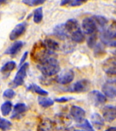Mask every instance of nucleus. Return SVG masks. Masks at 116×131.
I'll use <instances>...</instances> for the list:
<instances>
[{
  "mask_svg": "<svg viewBox=\"0 0 116 131\" xmlns=\"http://www.w3.org/2000/svg\"><path fill=\"white\" fill-rule=\"evenodd\" d=\"M16 66V63L15 61H8L7 63H6L2 67L0 71L3 74H8L10 73L12 70H14L15 69V68Z\"/></svg>",
  "mask_w": 116,
  "mask_h": 131,
  "instance_id": "a878e982",
  "label": "nucleus"
},
{
  "mask_svg": "<svg viewBox=\"0 0 116 131\" xmlns=\"http://www.w3.org/2000/svg\"><path fill=\"white\" fill-rule=\"evenodd\" d=\"M27 90L33 92V93H36V94L40 95V96H48V92L46 91V90H43L42 88L36 84H31L30 85L27 87Z\"/></svg>",
  "mask_w": 116,
  "mask_h": 131,
  "instance_id": "b1692460",
  "label": "nucleus"
},
{
  "mask_svg": "<svg viewBox=\"0 0 116 131\" xmlns=\"http://www.w3.org/2000/svg\"><path fill=\"white\" fill-rule=\"evenodd\" d=\"M96 40H97V35L96 33L92 34L90 37H88V38L87 40V45L88 47L92 49L96 45Z\"/></svg>",
  "mask_w": 116,
  "mask_h": 131,
  "instance_id": "473e14b6",
  "label": "nucleus"
},
{
  "mask_svg": "<svg viewBox=\"0 0 116 131\" xmlns=\"http://www.w3.org/2000/svg\"><path fill=\"white\" fill-rule=\"evenodd\" d=\"M104 131H116V128L115 127H110Z\"/></svg>",
  "mask_w": 116,
  "mask_h": 131,
  "instance_id": "58836bf2",
  "label": "nucleus"
},
{
  "mask_svg": "<svg viewBox=\"0 0 116 131\" xmlns=\"http://www.w3.org/2000/svg\"><path fill=\"white\" fill-rule=\"evenodd\" d=\"M115 81H108L104 84L102 87L103 94L109 98H115L116 96V89L115 86Z\"/></svg>",
  "mask_w": 116,
  "mask_h": 131,
  "instance_id": "f8f14e48",
  "label": "nucleus"
},
{
  "mask_svg": "<svg viewBox=\"0 0 116 131\" xmlns=\"http://www.w3.org/2000/svg\"><path fill=\"white\" fill-rule=\"evenodd\" d=\"M90 87V82L87 79H81L75 83L73 84L70 92H75V93H82V92H87Z\"/></svg>",
  "mask_w": 116,
  "mask_h": 131,
  "instance_id": "9d476101",
  "label": "nucleus"
},
{
  "mask_svg": "<svg viewBox=\"0 0 116 131\" xmlns=\"http://www.w3.org/2000/svg\"><path fill=\"white\" fill-rule=\"evenodd\" d=\"M43 8L41 7L37 8L33 12V21L34 23L38 24L41 22L43 19Z\"/></svg>",
  "mask_w": 116,
  "mask_h": 131,
  "instance_id": "c85d7f7f",
  "label": "nucleus"
},
{
  "mask_svg": "<svg viewBox=\"0 0 116 131\" xmlns=\"http://www.w3.org/2000/svg\"><path fill=\"white\" fill-rule=\"evenodd\" d=\"M82 29L83 31L86 34H92L94 33H96L98 30L97 25L94 22V20L92 17H87L84 18L82 21Z\"/></svg>",
  "mask_w": 116,
  "mask_h": 131,
  "instance_id": "423d86ee",
  "label": "nucleus"
},
{
  "mask_svg": "<svg viewBox=\"0 0 116 131\" xmlns=\"http://www.w3.org/2000/svg\"><path fill=\"white\" fill-rule=\"evenodd\" d=\"M77 126L83 131H94L92 126L87 119H83L81 122L77 125Z\"/></svg>",
  "mask_w": 116,
  "mask_h": 131,
  "instance_id": "c756f323",
  "label": "nucleus"
},
{
  "mask_svg": "<svg viewBox=\"0 0 116 131\" xmlns=\"http://www.w3.org/2000/svg\"><path fill=\"white\" fill-rule=\"evenodd\" d=\"M46 0H23L22 3L24 4L26 6L33 7V6H37L41 5L46 2Z\"/></svg>",
  "mask_w": 116,
  "mask_h": 131,
  "instance_id": "2f4dec72",
  "label": "nucleus"
},
{
  "mask_svg": "<svg viewBox=\"0 0 116 131\" xmlns=\"http://www.w3.org/2000/svg\"><path fill=\"white\" fill-rule=\"evenodd\" d=\"M8 1H10V0H0V6L3 4H6V2H8Z\"/></svg>",
  "mask_w": 116,
  "mask_h": 131,
  "instance_id": "a19ab883",
  "label": "nucleus"
},
{
  "mask_svg": "<svg viewBox=\"0 0 116 131\" xmlns=\"http://www.w3.org/2000/svg\"><path fill=\"white\" fill-rule=\"evenodd\" d=\"M115 106L113 105H106L103 108V117L104 120L111 122L115 119Z\"/></svg>",
  "mask_w": 116,
  "mask_h": 131,
  "instance_id": "4468645a",
  "label": "nucleus"
},
{
  "mask_svg": "<svg viewBox=\"0 0 116 131\" xmlns=\"http://www.w3.org/2000/svg\"><path fill=\"white\" fill-rule=\"evenodd\" d=\"M70 115L76 122L79 124L84 119L85 111L80 106H72L70 109Z\"/></svg>",
  "mask_w": 116,
  "mask_h": 131,
  "instance_id": "ddd939ff",
  "label": "nucleus"
},
{
  "mask_svg": "<svg viewBox=\"0 0 116 131\" xmlns=\"http://www.w3.org/2000/svg\"><path fill=\"white\" fill-rule=\"evenodd\" d=\"M73 98L72 97H61V98H57L55 99V101L59 103H65L71 100H73Z\"/></svg>",
  "mask_w": 116,
  "mask_h": 131,
  "instance_id": "f704fd0d",
  "label": "nucleus"
},
{
  "mask_svg": "<svg viewBox=\"0 0 116 131\" xmlns=\"http://www.w3.org/2000/svg\"><path fill=\"white\" fill-rule=\"evenodd\" d=\"M12 103L10 101H6L1 106V112L2 115L7 116L12 111Z\"/></svg>",
  "mask_w": 116,
  "mask_h": 131,
  "instance_id": "cd10ccee",
  "label": "nucleus"
},
{
  "mask_svg": "<svg viewBox=\"0 0 116 131\" xmlns=\"http://www.w3.org/2000/svg\"><path fill=\"white\" fill-rule=\"evenodd\" d=\"M100 32H101L100 40H101L102 44L107 45L111 47H115L116 31L115 25L114 23H113V24L111 25L107 29H104Z\"/></svg>",
  "mask_w": 116,
  "mask_h": 131,
  "instance_id": "7ed1b4c3",
  "label": "nucleus"
},
{
  "mask_svg": "<svg viewBox=\"0 0 116 131\" xmlns=\"http://www.w3.org/2000/svg\"><path fill=\"white\" fill-rule=\"evenodd\" d=\"M91 122L94 126L98 130H100L105 126V120L103 117L97 113L92 115Z\"/></svg>",
  "mask_w": 116,
  "mask_h": 131,
  "instance_id": "6ab92c4d",
  "label": "nucleus"
},
{
  "mask_svg": "<svg viewBox=\"0 0 116 131\" xmlns=\"http://www.w3.org/2000/svg\"><path fill=\"white\" fill-rule=\"evenodd\" d=\"M12 127V124L10 121L5 118L0 117V129L2 130H8Z\"/></svg>",
  "mask_w": 116,
  "mask_h": 131,
  "instance_id": "7c9ffc66",
  "label": "nucleus"
},
{
  "mask_svg": "<svg viewBox=\"0 0 116 131\" xmlns=\"http://www.w3.org/2000/svg\"><path fill=\"white\" fill-rule=\"evenodd\" d=\"M44 43L46 45V47L48 49V50L49 51H50L51 53H54V51H58L60 49L59 43L52 38L45 39V40L44 41Z\"/></svg>",
  "mask_w": 116,
  "mask_h": 131,
  "instance_id": "412c9836",
  "label": "nucleus"
},
{
  "mask_svg": "<svg viewBox=\"0 0 116 131\" xmlns=\"http://www.w3.org/2000/svg\"><path fill=\"white\" fill-rule=\"evenodd\" d=\"M37 100H38L39 104L44 108H48L54 104V100L46 96H39Z\"/></svg>",
  "mask_w": 116,
  "mask_h": 131,
  "instance_id": "393cba45",
  "label": "nucleus"
},
{
  "mask_svg": "<svg viewBox=\"0 0 116 131\" xmlns=\"http://www.w3.org/2000/svg\"><path fill=\"white\" fill-rule=\"evenodd\" d=\"M65 131H83L82 130H77V129H75V128H67V130H65Z\"/></svg>",
  "mask_w": 116,
  "mask_h": 131,
  "instance_id": "ea45409f",
  "label": "nucleus"
},
{
  "mask_svg": "<svg viewBox=\"0 0 116 131\" xmlns=\"http://www.w3.org/2000/svg\"><path fill=\"white\" fill-rule=\"evenodd\" d=\"M15 96H16V92H14L13 89H11V88L5 90L3 94L4 98H8V99H12L13 98H14Z\"/></svg>",
  "mask_w": 116,
  "mask_h": 131,
  "instance_id": "72a5a7b5",
  "label": "nucleus"
},
{
  "mask_svg": "<svg viewBox=\"0 0 116 131\" xmlns=\"http://www.w3.org/2000/svg\"><path fill=\"white\" fill-rule=\"evenodd\" d=\"M88 98L94 106H100L104 104L107 101L106 96L103 93L98 90H93L89 93Z\"/></svg>",
  "mask_w": 116,
  "mask_h": 131,
  "instance_id": "0eeeda50",
  "label": "nucleus"
},
{
  "mask_svg": "<svg viewBox=\"0 0 116 131\" xmlns=\"http://www.w3.org/2000/svg\"><path fill=\"white\" fill-rule=\"evenodd\" d=\"M39 80L43 85H50V84H52V80L47 79L46 77H45V76L41 77Z\"/></svg>",
  "mask_w": 116,
  "mask_h": 131,
  "instance_id": "e433bc0d",
  "label": "nucleus"
},
{
  "mask_svg": "<svg viewBox=\"0 0 116 131\" xmlns=\"http://www.w3.org/2000/svg\"><path fill=\"white\" fill-rule=\"evenodd\" d=\"M28 68V63H24L21 65L18 71L16 72L15 77L12 82L10 83V85L12 88H17L18 86H21L23 85L24 81V79L26 76L27 70Z\"/></svg>",
  "mask_w": 116,
  "mask_h": 131,
  "instance_id": "20e7f679",
  "label": "nucleus"
},
{
  "mask_svg": "<svg viewBox=\"0 0 116 131\" xmlns=\"http://www.w3.org/2000/svg\"><path fill=\"white\" fill-rule=\"evenodd\" d=\"M28 53L26 51V52H25V53L23 54V55L22 56V57H21V59H20V66H21L22 64H23L24 63V61L26 60V57H27V56H28Z\"/></svg>",
  "mask_w": 116,
  "mask_h": 131,
  "instance_id": "4c0bfd02",
  "label": "nucleus"
},
{
  "mask_svg": "<svg viewBox=\"0 0 116 131\" xmlns=\"http://www.w3.org/2000/svg\"><path fill=\"white\" fill-rule=\"evenodd\" d=\"M103 69L108 75L115 76L116 73L115 57H111L107 59L103 63Z\"/></svg>",
  "mask_w": 116,
  "mask_h": 131,
  "instance_id": "6e6552de",
  "label": "nucleus"
},
{
  "mask_svg": "<svg viewBox=\"0 0 116 131\" xmlns=\"http://www.w3.org/2000/svg\"><path fill=\"white\" fill-rule=\"evenodd\" d=\"M71 40L76 43H81L83 42L85 39L84 34H83V31L81 30V29L79 28L75 31L70 35Z\"/></svg>",
  "mask_w": 116,
  "mask_h": 131,
  "instance_id": "5701e85b",
  "label": "nucleus"
},
{
  "mask_svg": "<svg viewBox=\"0 0 116 131\" xmlns=\"http://www.w3.org/2000/svg\"><path fill=\"white\" fill-rule=\"evenodd\" d=\"M28 109V107L24 103H17L14 105L11 119H19L24 115V113Z\"/></svg>",
  "mask_w": 116,
  "mask_h": 131,
  "instance_id": "2eb2a0df",
  "label": "nucleus"
},
{
  "mask_svg": "<svg viewBox=\"0 0 116 131\" xmlns=\"http://www.w3.org/2000/svg\"><path fill=\"white\" fill-rule=\"evenodd\" d=\"M54 53H51L42 41H38L34 44L31 51V57L33 61L40 63L48 57L52 56Z\"/></svg>",
  "mask_w": 116,
  "mask_h": 131,
  "instance_id": "f03ea898",
  "label": "nucleus"
},
{
  "mask_svg": "<svg viewBox=\"0 0 116 131\" xmlns=\"http://www.w3.org/2000/svg\"><path fill=\"white\" fill-rule=\"evenodd\" d=\"M92 18H93L94 22L96 23V24L97 25L98 29H100V31L102 30H103L104 29H105L106 25L108 23V20L105 17H104L103 16L95 15V16H92Z\"/></svg>",
  "mask_w": 116,
  "mask_h": 131,
  "instance_id": "4be33fe9",
  "label": "nucleus"
},
{
  "mask_svg": "<svg viewBox=\"0 0 116 131\" xmlns=\"http://www.w3.org/2000/svg\"><path fill=\"white\" fill-rule=\"evenodd\" d=\"M64 25H65V29L67 31V32L68 33L69 36H70V35L72 33L74 32L75 31H76L77 29L80 28L79 26L78 21L76 19H75V18L69 19L67 22L64 23Z\"/></svg>",
  "mask_w": 116,
  "mask_h": 131,
  "instance_id": "a211bd4d",
  "label": "nucleus"
},
{
  "mask_svg": "<svg viewBox=\"0 0 116 131\" xmlns=\"http://www.w3.org/2000/svg\"><path fill=\"white\" fill-rule=\"evenodd\" d=\"M23 45H24V43L22 42V41H16L8 49H6V51H5V54L11 55H16V53H18L20 51Z\"/></svg>",
  "mask_w": 116,
  "mask_h": 131,
  "instance_id": "aec40b11",
  "label": "nucleus"
},
{
  "mask_svg": "<svg viewBox=\"0 0 116 131\" xmlns=\"http://www.w3.org/2000/svg\"><path fill=\"white\" fill-rule=\"evenodd\" d=\"M27 23L24 21V22L18 23L14 27L10 33V40H15L18 38H20L26 31L27 28Z\"/></svg>",
  "mask_w": 116,
  "mask_h": 131,
  "instance_id": "1a4fd4ad",
  "label": "nucleus"
},
{
  "mask_svg": "<svg viewBox=\"0 0 116 131\" xmlns=\"http://www.w3.org/2000/svg\"><path fill=\"white\" fill-rule=\"evenodd\" d=\"M89 0H74L70 4L71 6H79L81 4H84L85 2H87Z\"/></svg>",
  "mask_w": 116,
  "mask_h": 131,
  "instance_id": "c9c22d12",
  "label": "nucleus"
},
{
  "mask_svg": "<svg viewBox=\"0 0 116 131\" xmlns=\"http://www.w3.org/2000/svg\"><path fill=\"white\" fill-rule=\"evenodd\" d=\"M54 124L56 129L63 130L69 126L71 124V117L65 113L56 114L54 117Z\"/></svg>",
  "mask_w": 116,
  "mask_h": 131,
  "instance_id": "39448f33",
  "label": "nucleus"
},
{
  "mask_svg": "<svg viewBox=\"0 0 116 131\" xmlns=\"http://www.w3.org/2000/svg\"><path fill=\"white\" fill-rule=\"evenodd\" d=\"M56 129L54 120L49 118H45L39 124L37 131H53Z\"/></svg>",
  "mask_w": 116,
  "mask_h": 131,
  "instance_id": "dca6fc26",
  "label": "nucleus"
},
{
  "mask_svg": "<svg viewBox=\"0 0 116 131\" xmlns=\"http://www.w3.org/2000/svg\"><path fill=\"white\" fill-rule=\"evenodd\" d=\"M94 48V57H101L106 53L103 44H102V43L96 44Z\"/></svg>",
  "mask_w": 116,
  "mask_h": 131,
  "instance_id": "bb28decb",
  "label": "nucleus"
},
{
  "mask_svg": "<svg viewBox=\"0 0 116 131\" xmlns=\"http://www.w3.org/2000/svg\"><path fill=\"white\" fill-rule=\"evenodd\" d=\"M37 68L45 77H52L56 74L61 70L58 60L53 56L48 57L39 63Z\"/></svg>",
  "mask_w": 116,
  "mask_h": 131,
  "instance_id": "f257e3e1",
  "label": "nucleus"
},
{
  "mask_svg": "<svg viewBox=\"0 0 116 131\" xmlns=\"http://www.w3.org/2000/svg\"><path fill=\"white\" fill-rule=\"evenodd\" d=\"M75 74L73 70H68L63 72V73L59 75L56 79L57 83L61 85H67L70 83L74 79Z\"/></svg>",
  "mask_w": 116,
  "mask_h": 131,
  "instance_id": "9b49d317",
  "label": "nucleus"
},
{
  "mask_svg": "<svg viewBox=\"0 0 116 131\" xmlns=\"http://www.w3.org/2000/svg\"><path fill=\"white\" fill-rule=\"evenodd\" d=\"M53 34L55 36L61 40H65L69 37L68 33L67 32V31L65 28L64 23L58 25L55 27L54 30H53Z\"/></svg>",
  "mask_w": 116,
  "mask_h": 131,
  "instance_id": "f3484780",
  "label": "nucleus"
}]
</instances>
